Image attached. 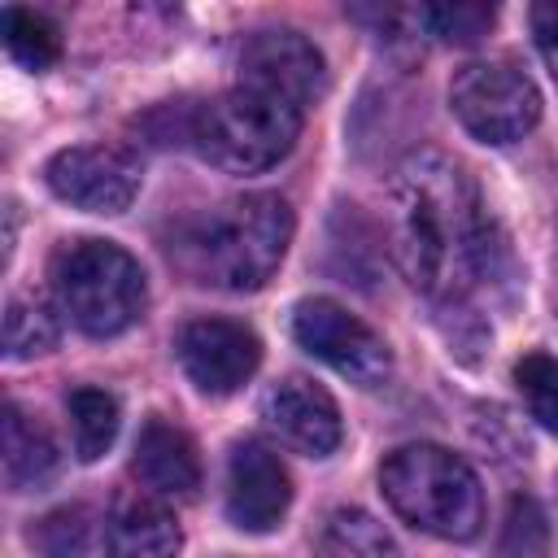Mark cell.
<instances>
[{
  "instance_id": "obj_1",
  "label": "cell",
  "mask_w": 558,
  "mask_h": 558,
  "mask_svg": "<svg viewBox=\"0 0 558 558\" xmlns=\"http://www.w3.org/2000/svg\"><path fill=\"white\" fill-rule=\"evenodd\" d=\"M384 218L397 270L436 310L466 314L471 296L506 279V240L480 205L475 179L449 153H410L392 170Z\"/></svg>"
},
{
  "instance_id": "obj_2",
  "label": "cell",
  "mask_w": 558,
  "mask_h": 558,
  "mask_svg": "<svg viewBox=\"0 0 558 558\" xmlns=\"http://www.w3.org/2000/svg\"><path fill=\"white\" fill-rule=\"evenodd\" d=\"M288 240H292L288 201L275 192H248L187 218L170 240V257L196 283L253 292L279 270Z\"/></svg>"
},
{
  "instance_id": "obj_3",
  "label": "cell",
  "mask_w": 558,
  "mask_h": 558,
  "mask_svg": "<svg viewBox=\"0 0 558 558\" xmlns=\"http://www.w3.org/2000/svg\"><path fill=\"white\" fill-rule=\"evenodd\" d=\"M388 506L418 532L440 541H471L484 523V493L475 471L440 445H401L379 466Z\"/></svg>"
},
{
  "instance_id": "obj_4",
  "label": "cell",
  "mask_w": 558,
  "mask_h": 558,
  "mask_svg": "<svg viewBox=\"0 0 558 558\" xmlns=\"http://www.w3.org/2000/svg\"><path fill=\"white\" fill-rule=\"evenodd\" d=\"M301 109L257 92V87H231L214 96L209 105L192 109L187 118V140L205 161L231 174H257L283 161L301 135Z\"/></svg>"
},
{
  "instance_id": "obj_5",
  "label": "cell",
  "mask_w": 558,
  "mask_h": 558,
  "mask_svg": "<svg viewBox=\"0 0 558 558\" xmlns=\"http://www.w3.org/2000/svg\"><path fill=\"white\" fill-rule=\"evenodd\" d=\"M52 288L70 323L87 336L126 331L148 301L140 262L109 240H74L52 257Z\"/></svg>"
},
{
  "instance_id": "obj_6",
  "label": "cell",
  "mask_w": 558,
  "mask_h": 558,
  "mask_svg": "<svg viewBox=\"0 0 558 558\" xmlns=\"http://www.w3.org/2000/svg\"><path fill=\"white\" fill-rule=\"evenodd\" d=\"M449 105L458 122L484 144L523 140L541 122L536 83L510 61H471L449 83Z\"/></svg>"
},
{
  "instance_id": "obj_7",
  "label": "cell",
  "mask_w": 558,
  "mask_h": 558,
  "mask_svg": "<svg viewBox=\"0 0 558 558\" xmlns=\"http://www.w3.org/2000/svg\"><path fill=\"white\" fill-rule=\"evenodd\" d=\"M292 336L305 353L327 362L336 375L353 379L357 388H379L392 371V353L375 327L327 296H305L292 310Z\"/></svg>"
},
{
  "instance_id": "obj_8",
  "label": "cell",
  "mask_w": 558,
  "mask_h": 558,
  "mask_svg": "<svg viewBox=\"0 0 558 558\" xmlns=\"http://www.w3.org/2000/svg\"><path fill=\"white\" fill-rule=\"evenodd\" d=\"M48 187L87 214H122L140 192V157L118 144H74L44 166Z\"/></svg>"
},
{
  "instance_id": "obj_9",
  "label": "cell",
  "mask_w": 558,
  "mask_h": 558,
  "mask_svg": "<svg viewBox=\"0 0 558 558\" xmlns=\"http://www.w3.org/2000/svg\"><path fill=\"white\" fill-rule=\"evenodd\" d=\"M179 366L183 375L209 392V397H227L235 392L262 362V340L253 336V327L235 323V318H192L179 340H174Z\"/></svg>"
},
{
  "instance_id": "obj_10",
  "label": "cell",
  "mask_w": 558,
  "mask_h": 558,
  "mask_svg": "<svg viewBox=\"0 0 558 558\" xmlns=\"http://www.w3.org/2000/svg\"><path fill=\"white\" fill-rule=\"evenodd\" d=\"M323 52L296 31H257L240 48V87L270 92L305 113L323 92Z\"/></svg>"
},
{
  "instance_id": "obj_11",
  "label": "cell",
  "mask_w": 558,
  "mask_h": 558,
  "mask_svg": "<svg viewBox=\"0 0 558 558\" xmlns=\"http://www.w3.org/2000/svg\"><path fill=\"white\" fill-rule=\"evenodd\" d=\"M288 501H292V480L283 462L266 445L240 440L227 462V519L240 532H270L288 514Z\"/></svg>"
},
{
  "instance_id": "obj_12",
  "label": "cell",
  "mask_w": 558,
  "mask_h": 558,
  "mask_svg": "<svg viewBox=\"0 0 558 558\" xmlns=\"http://www.w3.org/2000/svg\"><path fill=\"white\" fill-rule=\"evenodd\" d=\"M262 410H266V423L292 449H301L310 458H327L344 436V423H340V410H336L331 392L318 388L305 375H288L283 384H275L266 392Z\"/></svg>"
},
{
  "instance_id": "obj_13",
  "label": "cell",
  "mask_w": 558,
  "mask_h": 558,
  "mask_svg": "<svg viewBox=\"0 0 558 558\" xmlns=\"http://www.w3.org/2000/svg\"><path fill=\"white\" fill-rule=\"evenodd\" d=\"M183 532L153 493H122L105 519V558H174Z\"/></svg>"
},
{
  "instance_id": "obj_14",
  "label": "cell",
  "mask_w": 558,
  "mask_h": 558,
  "mask_svg": "<svg viewBox=\"0 0 558 558\" xmlns=\"http://www.w3.org/2000/svg\"><path fill=\"white\" fill-rule=\"evenodd\" d=\"M131 471L140 475V484L153 497H192L201 488V458L196 445L183 427L166 423V418H148L140 440H135V458Z\"/></svg>"
},
{
  "instance_id": "obj_15",
  "label": "cell",
  "mask_w": 558,
  "mask_h": 558,
  "mask_svg": "<svg viewBox=\"0 0 558 558\" xmlns=\"http://www.w3.org/2000/svg\"><path fill=\"white\" fill-rule=\"evenodd\" d=\"M57 471H61V453L52 432L35 414L9 401L4 405V484L13 493H31V488H44Z\"/></svg>"
},
{
  "instance_id": "obj_16",
  "label": "cell",
  "mask_w": 558,
  "mask_h": 558,
  "mask_svg": "<svg viewBox=\"0 0 558 558\" xmlns=\"http://www.w3.org/2000/svg\"><path fill=\"white\" fill-rule=\"evenodd\" d=\"M318 558H401V549L375 514L357 506H340L327 514L318 532Z\"/></svg>"
},
{
  "instance_id": "obj_17",
  "label": "cell",
  "mask_w": 558,
  "mask_h": 558,
  "mask_svg": "<svg viewBox=\"0 0 558 558\" xmlns=\"http://www.w3.org/2000/svg\"><path fill=\"white\" fill-rule=\"evenodd\" d=\"M61 340V318L44 296H13L4 305V353L13 362L39 357Z\"/></svg>"
},
{
  "instance_id": "obj_18",
  "label": "cell",
  "mask_w": 558,
  "mask_h": 558,
  "mask_svg": "<svg viewBox=\"0 0 558 558\" xmlns=\"http://www.w3.org/2000/svg\"><path fill=\"white\" fill-rule=\"evenodd\" d=\"M65 410H70L74 453L83 462H96L118 436V401L105 388H74L65 397Z\"/></svg>"
},
{
  "instance_id": "obj_19",
  "label": "cell",
  "mask_w": 558,
  "mask_h": 558,
  "mask_svg": "<svg viewBox=\"0 0 558 558\" xmlns=\"http://www.w3.org/2000/svg\"><path fill=\"white\" fill-rule=\"evenodd\" d=\"M0 26H4V48H9V57H13L17 65H26V70H48V65L61 57V35H57V26H52L44 13L9 4V9L0 13Z\"/></svg>"
},
{
  "instance_id": "obj_20",
  "label": "cell",
  "mask_w": 558,
  "mask_h": 558,
  "mask_svg": "<svg viewBox=\"0 0 558 558\" xmlns=\"http://www.w3.org/2000/svg\"><path fill=\"white\" fill-rule=\"evenodd\" d=\"M514 388L527 405V414L545 427V432H558V357L549 353H523L514 362Z\"/></svg>"
},
{
  "instance_id": "obj_21",
  "label": "cell",
  "mask_w": 558,
  "mask_h": 558,
  "mask_svg": "<svg viewBox=\"0 0 558 558\" xmlns=\"http://www.w3.org/2000/svg\"><path fill=\"white\" fill-rule=\"evenodd\" d=\"M87 541H92V523H87V510L83 506H61V510L44 514L31 527V545L44 558H83L87 554Z\"/></svg>"
},
{
  "instance_id": "obj_22",
  "label": "cell",
  "mask_w": 558,
  "mask_h": 558,
  "mask_svg": "<svg viewBox=\"0 0 558 558\" xmlns=\"http://www.w3.org/2000/svg\"><path fill=\"white\" fill-rule=\"evenodd\" d=\"M414 22L427 26L445 44H480L493 26V9L488 4H427V9H414Z\"/></svg>"
},
{
  "instance_id": "obj_23",
  "label": "cell",
  "mask_w": 558,
  "mask_h": 558,
  "mask_svg": "<svg viewBox=\"0 0 558 558\" xmlns=\"http://www.w3.org/2000/svg\"><path fill=\"white\" fill-rule=\"evenodd\" d=\"M549 549V519L532 497H514L501 527V558H545Z\"/></svg>"
},
{
  "instance_id": "obj_24",
  "label": "cell",
  "mask_w": 558,
  "mask_h": 558,
  "mask_svg": "<svg viewBox=\"0 0 558 558\" xmlns=\"http://www.w3.org/2000/svg\"><path fill=\"white\" fill-rule=\"evenodd\" d=\"M532 35H536V48L558 83V0H545V4H532Z\"/></svg>"
}]
</instances>
